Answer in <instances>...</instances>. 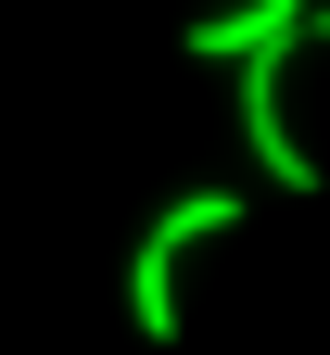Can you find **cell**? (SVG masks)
Returning a JSON list of instances; mask_svg holds the SVG:
<instances>
[{
	"instance_id": "obj_1",
	"label": "cell",
	"mask_w": 330,
	"mask_h": 355,
	"mask_svg": "<svg viewBox=\"0 0 330 355\" xmlns=\"http://www.w3.org/2000/svg\"><path fill=\"white\" fill-rule=\"evenodd\" d=\"M229 229H242V191H178L153 229L127 241V318H140V343H178V254H204Z\"/></svg>"
},
{
	"instance_id": "obj_2",
	"label": "cell",
	"mask_w": 330,
	"mask_h": 355,
	"mask_svg": "<svg viewBox=\"0 0 330 355\" xmlns=\"http://www.w3.org/2000/svg\"><path fill=\"white\" fill-rule=\"evenodd\" d=\"M279 76H292V38H279V51H242V140H254V165H267V191H317V153L292 140Z\"/></svg>"
},
{
	"instance_id": "obj_3",
	"label": "cell",
	"mask_w": 330,
	"mask_h": 355,
	"mask_svg": "<svg viewBox=\"0 0 330 355\" xmlns=\"http://www.w3.org/2000/svg\"><path fill=\"white\" fill-rule=\"evenodd\" d=\"M317 0H242V13H191L178 26V51L191 64H242V51H279V38H305Z\"/></svg>"
},
{
	"instance_id": "obj_4",
	"label": "cell",
	"mask_w": 330,
	"mask_h": 355,
	"mask_svg": "<svg viewBox=\"0 0 330 355\" xmlns=\"http://www.w3.org/2000/svg\"><path fill=\"white\" fill-rule=\"evenodd\" d=\"M305 38H317V51H330V0H317V13H305Z\"/></svg>"
}]
</instances>
